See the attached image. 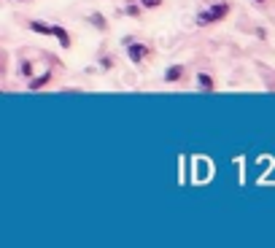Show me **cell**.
Segmentation results:
<instances>
[{"label":"cell","mask_w":275,"mask_h":248,"mask_svg":"<svg viewBox=\"0 0 275 248\" xmlns=\"http://www.w3.org/2000/svg\"><path fill=\"white\" fill-rule=\"evenodd\" d=\"M14 3H27V0H14Z\"/></svg>","instance_id":"5bb4252c"},{"label":"cell","mask_w":275,"mask_h":248,"mask_svg":"<svg viewBox=\"0 0 275 248\" xmlns=\"http://www.w3.org/2000/svg\"><path fill=\"white\" fill-rule=\"evenodd\" d=\"M122 14L130 16V19H138V16L143 14V8H140V3H124L122 5Z\"/></svg>","instance_id":"9c48e42d"},{"label":"cell","mask_w":275,"mask_h":248,"mask_svg":"<svg viewBox=\"0 0 275 248\" xmlns=\"http://www.w3.org/2000/svg\"><path fill=\"white\" fill-rule=\"evenodd\" d=\"M254 3H259V5H265V3H270V0H254Z\"/></svg>","instance_id":"4fadbf2b"},{"label":"cell","mask_w":275,"mask_h":248,"mask_svg":"<svg viewBox=\"0 0 275 248\" xmlns=\"http://www.w3.org/2000/svg\"><path fill=\"white\" fill-rule=\"evenodd\" d=\"M229 11H232V5L227 3V0H219V3H210L205 5L203 11H200L197 16H194V25L197 27H210V25H219V22H224L229 16Z\"/></svg>","instance_id":"6da1fadb"},{"label":"cell","mask_w":275,"mask_h":248,"mask_svg":"<svg viewBox=\"0 0 275 248\" xmlns=\"http://www.w3.org/2000/svg\"><path fill=\"white\" fill-rule=\"evenodd\" d=\"M51 38H57V43H60V49H70V46H73V38H70V33H68L62 25H51Z\"/></svg>","instance_id":"3957f363"},{"label":"cell","mask_w":275,"mask_h":248,"mask_svg":"<svg viewBox=\"0 0 275 248\" xmlns=\"http://www.w3.org/2000/svg\"><path fill=\"white\" fill-rule=\"evenodd\" d=\"M197 89H200V92H213V89H216L213 76H210V73H205V71H200V73H197Z\"/></svg>","instance_id":"5b68a950"},{"label":"cell","mask_w":275,"mask_h":248,"mask_svg":"<svg viewBox=\"0 0 275 248\" xmlns=\"http://www.w3.org/2000/svg\"><path fill=\"white\" fill-rule=\"evenodd\" d=\"M27 30L38 33V35H51V25L49 22H41V19H30L27 22Z\"/></svg>","instance_id":"52a82bcc"},{"label":"cell","mask_w":275,"mask_h":248,"mask_svg":"<svg viewBox=\"0 0 275 248\" xmlns=\"http://www.w3.org/2000/svg\"><path fill=\"white\" fill-rule=\"evenodd\" d=\"M87 25H92L95 30H108V19L103 14H89L87 16Z\"/></svg>","instance_id":"ba28073f"},{"label":"cell","mask_w":275,"mask_h":248,"mask_svg":"<svg viewBox=\"0 0 275 248\" xmlns=\"http://www.w3.org/2000/svg\"><path fill=\"white\" fill-rule=\"evenodd\" d=\"M124 49H127V60L133 62V65H140L143 60H148L151 57V49H148L146 43H138V41H133V38H124Z\"/></svg>","instance_id":"7a4b0ae2"},{"label":"cell","mask_w":275,"mask_h":248,"mask_svg":"<svg viewBox=\"0 0 275 248\" xmlns=\"http://www.w3.org/2000/svg\"><path fill=\"white\" fill-rule=\"evenodd\" d=\"M138 3H140L143 11H157V8L165 5V0H138Z\"/></svg>","instance_id":"30bf717a"},{"label":"cell","mask_w":275,"mask_h":248,"mask_svg":"<svg viewBox=\"0 0 275 248\" xmlns=\"http://www.w3.org/2000/svg\"><path fill=\"white\" fill-rule=\"evenodd\" d=\"M100 65H103V71H111V68H113V60H111V57H100Z\"/></svg>","instance_id":"7c38bea8"},{"label":"cell","mask_w":275,"mask_h":248,"mask_svg":"<svg viewBox=\"0 0 275 248\" xmlns=\"http://www.w3.org/2000/svg\"><path fill=\"white\" fill-rule=\"evenodd\" d=\"M51 76H54V73H51V71H46L43 76H35V78H30V81H27V89H30V92H38V89H43V86L51 81Z\"/></svg>","instance_id":"8992f818"},{"label":"cell","mask_w":275,"mask_h":248,"mask_svg":"<svg viewBox=\"0 0 275 248\" xmlns=\"http://www.w3.org/2000/svg\"><path fill=\"white\" fill-rule=\"evenodd\" d=\"M183 76H186V68L183 65H170L162 78H165V84H178V81H183Z\"/></svg>","instance_id":"277c9868"},{"label":"cell","mask_w":275,"mask_h":248,"mask_svg":"<svg viewBox=\"0 0 275 248\" xmlns=\"http://www.w3.org/2000/svg\"><path fill=\"white\" fill-rule=\"evenodd\" d=\"M19 73H22L25 78H33V73H35V71H33V62H30V60H22V62H19Z\"/></svg>","instance_id":"8fae6325"}]
</instances>
